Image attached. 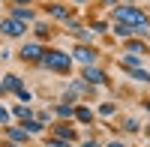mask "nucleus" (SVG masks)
Wrapping results in <instances>:
<instances>
[{"mask_svg":"<svg viewBox=\"0 0 150 147\" xmlns=\"http://www.w3.org/2000/svg\"><path fill=\"white\" fill-rule=\"evenodd\" d=\"M21 54H24V60H39V57H42V48H39V45H24Z\"/></svg>","mask_w":150,"mask_h":147,"instance_id":"obj_4","label":"nucleus"},{"mask_svg":"<svg viewBox=\"0 0 150 147\" xmlns=\"http://www.w3.org/2000/svg\"><path fill=\"white\" fill-rule=\"evenodd\" d=\"M117 30V36H129L132 33V27H126V24H120V27H114Z\"/></svg>","mask_w":150,"mask_h":147,"instance_id":"obj_13","label":"nucleus"},{"mask_svg":"<svg viewBox=\"0 0 150 147\" xmlns=\"http://www.w3.org/2000/svg\"><path fill=\"white\" fill-rule=\"evenodd\" d=\"M51 15H54V18H66V9H63V6H51Z\"/></svg>","mask_w":150,"mask_h":147,"instance_id":"obj_10","label":"nucleus"},{"mask_svg":"<svg viewBox=\"0 0 150 147\" xmlns=\"http://www.w3.org/2000/svg\"><path fill=\"white\" fill-rule=\"evenodd\" d=\"M0 27H3V33H9V36H21V33H24V24H21L18 18H9V21L0 24Z\"/></svg>","mask_w":150,"mask_h":147,"instance_id":"obj_3","label":"nucleus"},{"mask_svg":"<svg viewBox=\"0 0 150 147\" xmlns=\"http://www.w3.org/2000/svg\"><path fill=\"white\" fill-rule=\"evenodd\" d=\"M15 114H18V117H21V120H30V111H27V108H24V105H21V108H18V111H15Z\"/></svg>","mask_w":150,"mask_h":147,"instance_id":"obj_14","label":"nucleus"},{"mask_svg":"<svg viewBox=\"0 0 150 147\" xmlns=\"http://www.w3.org/2000/svg\"><path fill=\"white\" fill-rule=\"evenodd\" d=\"M42 63H45L48 69L66 72V69H69V57H66L63 51H48V54H42Z\"/></svg>","mask_w":150,"mask_h":147,"instance_id":"obj_2","label":"nucleus"},{"mask_svg":"<svg viewBox=\"0 0 150 147\" xmlns=\"http://www.w3.org/2000/svg\"><path fill=\"white\" fill-rule=\"evenodd\" d=\"M129 51H132V54H144V45H141V42H129Z\"/></svg>","mask_w":150,"mask_h":147,"instance_id":"obj_11","label":"nucleus"},{"mask_svg":"<svg viewBox=\"0 0 150 147\" xmlns=\"http://www.w3.org/2000/svg\"><path fill=\"white\" fill-rule=\"evenodd\" d=\"M3 87H9V90H21V81H18L15 75H9V78L3 81Z\"/></svg>","mask_w":150,"mask_h":147,"instance_id":"obj_7","label":"nucleus"},{"mask_svg":"<svg viewBox=\"0 0 150 147\" xmlns=\"http://www.w3.org/2000/svg\"><path fill=\"white\" fill-rule=\"evenodd\" d=\"M132 78H138V81H144V78H150L144 69H132Z\"/></svg>","mask_w":150,"mask_h":147,"instance_id":"obj_12","label":"nucleus"},{"mask_svg":"<svg viewBox=\"0 0 150 147\" xmlns=\"http://www.w3.org/2000/svg\"><path fill=\"white\" fill-rule=\"evenodd\" d=\"M75 117H78L81 123H87V120H90V111H87V108H78V111H75Z\"/></svg>","mask_w":150,"mask_h":147,"instance_id":"obj_9","label":"nucleus"},{"mask_svg":"<svg viewBox=\"0 0 150 147\" xmlns=\"http://www.w3.org/2000/svg\"><path fill=\"white\" fill-rule=\"evenodd\" d=\"M9 138H15V141H24V138H27V132H24V129H9Z\"/></svg>","mask_w":150,"mask_h":147,"instance_id":"obj_8","label":"nucleus"},{"mask_svg":"<svg viewBox=\"0 0 150 147\" xmlns=\"http://www.w3.org/2000/svg\"><path fill=\"white\" fill-rule=\"evenodd\" d=\"M114 18H117L120 24H126V27L132 24L138 33H150V21H147L144 12H138V9H129V6H126V9H117V12H114Z\"/></svg>","mask_w":150,"mask_h":147,"instance_id":"obj_1","label":"nucleus"},{"mask_svg":"<svg viewBox=\"0 0 150 147\" xmlns=\"http://www.w3.org/2000/svg\"><path fill=\"white\" fill-rule=\"evenodd\" d=\"M105 3H114V0H105Z\"/></svg>","mask_w":150,"mask_h":147,"instance_id":"obj_16","label":"nucleus"},{"mask_svg":"<svg viewBox=\"0 0 150 147\" xmlns=\"http://www.w3.org/2000/svg\"><path fill=\"white\" fill-rule=\"evenodd\" d=\"M84 78H87V81H102V69H93V66H87Z\"/></svg>","mask_w":150,"mask_h":147,"instance_id":"obj_6","label":"nucleus"},{"mask_svg":"<svg viewBox=\"0 0 150 147\" xmlns=\"http://www.w3.org/2000/svg\"><path fill=\"white\" fill-rule=\"evenodd\" d=\"M87 147H93V144H87Z\"/></svg>","mask_w":150,"mask_h":147,"instance_id":"obj_17","label":"nucleus"},{"mask_svg":"<svg viewBox=\"0 0 150 147\" xmlns=\"http://www.w3.org/2000/svg\"><path fill=\"white\" fill-rule=\"evenodd\" d=\"M75 57H78V60H84V63H93V51H90V48H75Z\"/></svg>","mask_w":150,"mask_h":147,"instance_id":"obj_5","label":"nucleus"},{"mask_svg":"<svg viewBox=\"0 0 150 147\" xmlns=\"http://www.w3.org/2000/svg\"><path fill=\"white\" fill-rule=\"evenodd\" d=\"M0 120H3V123L9 120V111H6V108H0Z\"/></svg>","mask_w":150,"mask_h":147,"instance_id":"obj_15","label":"nucleus"}]
</instances>
